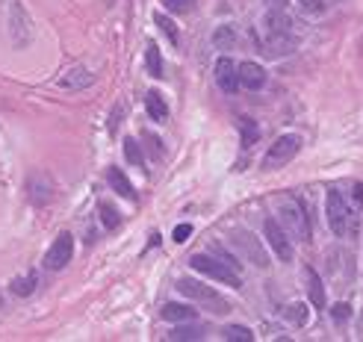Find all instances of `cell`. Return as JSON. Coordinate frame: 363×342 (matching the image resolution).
<instances>
[{
  "mask_svg": "<svg viewBox=\"0 0 363 342\" xmlns=\"http://www.w3.org/2000/svg\"><path fill=\"white\" fill-rule=\"evenodd\" d=\"M269 4H272L275 9H284V6H287V0H269Z\"/></svg>",
  "mask_w": 363,
  "mask_h": 342,
  "instance_id": "cell-35",
  "label": "cell"
},
{
  "mask_svg": "<svg viewBox=\"0 0 363 342\" xmlns=\"http://www.w3.org/2000/svg\"><path fill=\"white\" fill-rule=\"evenodd\" d=\"M222 339L225 342H251L254 334L249 328H242V324H227V328L222 331Z\"/></svg>",
  "mask_w": 363,
  "mask_h": 342,
  "instance_id": "cell-21",
  "label": "cell"
},
{
  "mask_svg": "<svg viewBox=\"0 0 363 342\" xmlns=\"http://www.w3.org/2000/svg\"><path fill=\"white\" fill-rule=\"evenodd\" d=\"M266 242L280 263H292V239L284 231V224H278L275 219H266Z\"/></svg>",
  "mask_w": 363,
  "mask_h": 342,
  "instance_id": "cell-7",
  "label": "cell"
},
{
  "mask_svg": "<svg viewBox=\"0 0 363 342\" xmlns=\"http://www.w3.org/2000/svg\"><path fill=\"white\" fill-rule=\"evenodd\" d=\"M192 236V224H177L174 227V242H177V245H180V242H186Z\"/></svg>",
  "mask_w": 363,
  "mask_h": 342,
  "instance_id": "cell-30",
  "label": "cell"
},
{
  "mask_svg": "<svg viewBox=\"0 0 363 342\" xmlns=\"http://www.w3.org/2000/svg\"><path fill=\"white\" fill-rule=\"evenodd\" d=\"M352 198H355V207H357V209H363V183H355Z\"/></svg>",
  "mask_w": 363,
  "mask_h": 342,
  "instance_id": "cell-33",
  "label": "cell"
},
{
  "mask_svg": "<svg viewBox=\"0 0 363 342\" xmlns=\"http://www.w3.org/2000/svg\"><path fill=\"white\" fill-rule=\"evenodd\" d=\"M234 245L249 257V259H254V266H260V269H266L269 266V254L263 251V245L257 242V236L254 233H249V231H242V227H237L234 231Z\"/></svg>",
  "mask_w": 363,
  "mask_h": 342,
  "instance_id": "cell-9",
  "label": "cell"
},
{
  "mask_svg": "<svg viewBox=\"0 0 363 342\" xmlns=\"http://www.w3.org/2000/svg\"><path fill=\"white\" fill-rule=\"evenodd\" d=\"M325 209H328V224H331V231H334L337 236L349 233V227H352V209H349V204H345L343 192H337V189L328 192Z\"/></svg>",
  "mask_w": 363,
  "mask_h": 342,
  "instance_id": "cell-6",
  "label": "cell"
},
{
  "mask_svg": "<svg viewBox=\"0 0 363 342\" xmlns=\"http://www.w3.org/2000/svg\"><path fill=\"white\" fill-rule=\"evenodd\" d=\"M280 219H284L290 236H295L299 242H310V219H307V209L302 207L299 198L280 201Z\"/></svg>",
  "mask_w": 363,
  "mask_h": 342,
  "instance_id": "cell-3",
  "label": "cell"
},
{
  "mask_svg": "<svg viewBox=\"0 0 363 342\" xmlns=\"http://www.w3.org/2000/svg\"><path fill=\"white\" fill-rule=\"evenodd\" d=\"M266 68H263L260 62H242L239 65V83L245 86V89H251V92H257V89H263L266 86Z\"/></svg>",
  "mask_w": 363,
  "mask_h": 342,
  "instance_id": "cell-13",
  "label": "cell"
},
{
  "mask_svg": "<svg viewBox=\"0 0 363 342\" xmlns=\"http://www.w3.org/2000/svg\"><path fill=\"white\" fill-rule=\"evenodd\" d=\"M95 83V74L89 68H83V65H74V68H69L59 80H56V86L65 89V92H83Z\"/></svg>",
  "mask_w": 363,
  "mask_h": 342,
  "instance_id": "cell-12",
  "label": "cell"
},
{
  "mask_svg": "<svg viewBox=\"0 0 363 342\" xmlns=\"http://www.w3.org/2000/svg\"><path fill=\"white\" fill-rule=\"evenodd\" d=\"M121 112H124V109H121V104H119V106H115V109H112V116H109V133H115V130H119V121H121Z\"/></svg>",
  "mask_w": 363,
  "mask_h": 342,
  "instance_id": "cell-32",
  "label": "cell"
},
{
  "mask_svg": "<svg viewBox=\"0 0 363 342\" xmlns=\"http://www.w3.org/2000/svg\"><path fill=\"white\" fill-rule=\"evenodd\" d=\"M97 213H101V221L107 231H115V227L121 224V216H119V209L109 207V204H97Z\"/></svg>",
  "mask_w": 363,
  "mask_h": 342,
  "instance_id": "cell-24",
  "label": "cell"
},
{
  "mask_svg": "<svg viewBox=\"0 0 363 342\" xmlns=\"http://www.w3.org/2000/svg\"><path fill=\"white\" fill-rule=\"evenodd\" d=\"M172 342H198V339H204V328H198V324H184L180 322L177 328L169 334Z\"/></svg>",
  "mask_w": 363,
  "mask_h": 342,
  "instance_id": "cell-19",
  "label": "cell"
},
{
  "mask_svg": "<svg viewBox=\"0 0 363 342\" xmlns=\"http://www.w3.org/2000/svg\"><path fill=\"white\" fill-rule=\"evenodd\" d=\"M239 130H242V148L254 145L257 136H260V130H257V124H254L251 118H239Z\"/></svg>",
  "mask_w": 363,
  "mask_h": 342,
  "instance_id": "cell-26",
  "label": "cell"
},
{
  "mask_svg": "<svg viewBox=\"0 0 363 342\" xmlns=\"http://www.w3.org/2000/svg\"><path fill=\"white\" fill-rule=\"evenodd\" d=\"M6 24H9V39L15 47H27L32 42L30 15L21 6V0H6Z\"/></svg>",
  "mask_w": 363,
  "mask_h": 342,
  "instance_id": "cell-4",
  "label": "cell"
},
{
  "mask_svg": "<svg viewBox=\"0 0 363 342\" xmlns=\"http://www.w3.org/2000/svg\"><path fill=\"white\" fill-rule=\"evenodd\" d=\"M36 286H39V278L32 271H27V274H21V278H15L9 283V292H12V295H18V298H27V295L36 292Z\"/></svg>",
  "mask_w": 363,
  "mask_h": 342,
  "instance_id": "cell-17",
  "label": "cell"
},
{
  "mask_svg": "<svg viewBox=\"0 0 363 342\" xmlns=\"http://www.w3.org/2000/svg\"><path fill=\"white\" fill-rule=\"evenodd\" d=\"M304 274H307V295H310V304H313V307H319V310H322V307H325V289H322V278H319V274L313 271L310 266L304 269Z\"/></svg>",
  "mask_w": 363,
  "mask_h": 342,
  "instance_id": "cell-15",
  "label": "cell"
},
{
  "mask_svg": "<svg viewBox=\"0 0 363 342\" xmlns=\"http://www.w3.org/2000/svg\"><path fill=\"white\" fill-rule=\"evenodd\" d=\"M112 4H115V0H107V6H112Z\"/></svg>",
  "mask_w": 363,
  "mask_h": 342,
  "instance_id": "cell-36",
  "label": "cell"
},
{
  "mask_svg": "<svg viewBox=\"0 0 363 342\" xmlns=\"http://www.w3.org/2000/svg\"><path fill=\"white\" fill-rule=\"evenodd\" d=\"M71 257H74V236L71 233H59L56 242L51 245V251L44 254V269H51V271H59L71 263Z\"/></svg>",
  "mask_w": 363,
  "mask_h": 342,
  "instance_id": "cell-8",
  "label": "cell"
},
{
  "mask_svg": "<svg viewBox=\"0 0 363 342\" xmlns=\"http://www.w3.org/2000/svg\"><path fill=\"white\" fill-rule=\"evenodd\" d=\"M124 157L133 162L136 169H145V157H142V145L130 136V139H124Z\"/></svg>",
  "mask_w": 363,
  "mask_h": 342,
  "instance_id": "cell-22",
  "label": "cell"
},
{
  "mask_svg": "<svg viewBox=\"0 0 363 342\" xmlns=\"http://www.w3.org/2000/svg\"><path fill=\"white\" fill-rule=\"evenodd\" d=\"M237 42V36H234V27H216V32H213V44H216L219 47V51H227V47L230 44H234Z\"/></svg>",
  "mask_w": 363,
  "mask_h": 342,
  "instance_id": "cell-23",
  "label": "cell"
},
{
  "mask_svg": "<svg viewBox=\"0 0 363 342\" xmlns=\"http://www.w3.org/2000/svg\"><path fill=\"white\" fill-rule=\"evenodd\" d=\"M216 254H219V257H222V259H225V263H227V266H230V269H237V271H239V263H237V259H234V257H230V254H227V251H222V248H219V245H216Z\"/></svg>",
  "mask_w": 363,
  "mask_h": 342,
  "instance_id": "cell-34",
  "label": "cell"
},
{
  "mask_svg": "<svg viewBox=\"0 0 363 342\" xmlns=\"http://www.w3.org/2000/svg\"><path fill=\"white\" fill-rule=\"evenodd\" d=\"M145 65H148V74H151V77H162V56H160V47L157 44H148Z\"/></svg>",
  "mask_w": 363,
  "mask_h": 342,
  "instance_id": "cell-20",
  "label": "cell"
},
{
  "mask_svg": "<svg viewBox=\"0 0 363 342\" xmlns=\"http://www.w3.org/2000/svg\"><path fill=\"white\" fill-rule=\"evenodd\" d=\"M216 83L225 94H234L242 83H239V65L230 59V56H219L216 62Z\"/></svg>",
  "mask_w": 363,
  "mask_h": 342,
  "instance_id": "cell-10",
  "label": "cell"
},
{
  "mask_svg": "<svg viewBox=\"0 0 363 342\" xmlns=\"http://www.w3.org/2000/svg\"><path fill=\"white\" fill-rule=\"evenodd\" d=\"M284 316H287L292 324H307V307H304V304H290L287 310H284Z\"/></svg>",
  "mask_w": 363,
  "mask_h": 342,
  "instance_id": "cell-27",
  "label": "cell"
},
{
  "mask_svg": "<svg viewBox=\"0 0 363 342\" xmlns=\"http://www.w3.org/2000/svg\"><path fill=\"white\" fill-rule=\"evenodd\" d=\"M177 289H180V295H186V298H192V301H198V304H204V310H210V313H216V316L230 313V304L219 295L216 289H210V286L198 283V281H192V278H180V281H177Z\"/></svg>",
  "mask_w": 363,
  "mask_h": 342,
  "instance_id": "cell-1",
  "label": "cell"
},
{
  "mask_svg": "<svg viewBox=\"0 0 363 342\" xmlns=\"http://www.w3.org/2000/svg\"><path fill=\"white\" fill-rule=\"evenodd\" d=\"M189 263H192V269H195V271L207 274V278H213V281H222V283L234 286V289H239V286H242V281H239V271H237V269H230L222 257L195 254V257L189 259Z\"/></svg>",
  "mask_w": 363,
  "mask_h": 342,
  "instance_id": "cell-2",
  "label": "cell"
},
{
  "mask_svg": "<svg viewBox=\"0 0 363 342\" xmlns=\"http://www.w3.org/2000/svg\"><path fill=\"white\" fill-rule=\"evenodd\" d=\"M349 316H352V307H349V304H334V307H331V319H334L337 324L349 322Z\"/></svg>",
  "mask_w": 363,
  "mask_h": 342,
  "instance_id": "cell-29",
  "label": "cell"
},
{
  "mask_svg": "<svg viewBox=\"0 0 363 342\" xmlns=\"http://www.w3.org/2000/svg\"><path fill=\"white\" fill-rule=\"evenodd\" d=\"M107 181H109V189H112V192H119L121 198H130V201L136 198V189H133V183L127 181V174H124L121 169H112V166H109Z\"/></svg>",
  "mask_w": 363,
  "mask_h": 342,
  "instance_id": "cell-14",
  "label": "cell"
},
{
  "mask_svg": "<svg viewBox=\"0 0 363 342\" xmlns=\"http://www.w3.org/2000/svg\"><path fill=\"white\" fill-rule=\"evenodd\" d=\"M27 195H30V201L36 204V207L51 204V201H54V181H51L47 174H30Z\"/></svg>",
  "mask_w": 363,
  "mask_h": 342,
  "instance_id": "cell-11",
  "label": "cell"
},
{
  "mask_svg": "<svg viewBox=\"0 0 363 342\" xmlns=\"http://www.w3.org/2000/svg\"><path fill=\"white\" fill-rule=\"evenodd\" d=\"M299 6H302L304 12H313V15L325 9V4H322V0H299Z\"/></svg>",
  "mask_w": 363,
  "mask_h": 342,
  "instance_id": "cell-31",
  "label": "cell"
},
{
  "mask_svg": "<svg viewBox=\"0 0 363 342\" xmlns=\"http://www.w3.org/2000/svg\"><path fill=\"white\" fill-rule=\"evenodd\" d=\"M299 148H302V136H295V133L280 136L272 148L266 151V157H263V162H260V169L263 171H278L280 166H287V162L299 154Z\"/></svg>",
  "mask_w": 363,
  "mask_h": 342,
  "instance_id": "cell-5",
  "label": "cell"
},
{
  "mask_svg": "<svg viewBox=\"0 0 363 342\" xmlns=\"http://www.w3.org/2000/svg\"><path fill=\"white\" fill-rule=\"evenodd\" d=\"M162 319L166 322H192L195 319V310L189 304H177V301H169L162 307Z\"/></svg>",
  "mask_w": 363,
  "mask_h": 342,
  "instance_id": "cell-18",
  "label": "cell"
},
{
  "mask_svg": "<svg viewBox=\"0 0 363 342\" xmlns=\"http://www.w3.org/2000/svg\"><path fill=\"white\" fill-rule=\"evenodd\" d=\"M154 21H157V27L169 36V42H172V44H180V32H177V27H174V21L169 18V15H162V12H160Z\"/></svg>",
  "mask_w": 363,
  "mask_h": 342,
  "instance_id": "cell-25",
  "label": "cell"
},
{
  "mask_svg": "<svg viewBox=\"0 0 363 342\" xmlns=\"http://www.w3.org/2000/svg\"><path fill=\"white\" fill-rule=\"evenodd\" d=\"M162 6H166L169 12H174V15H186V12H192L195 0H162Z\"/></svg>",
  "mask_w": 363,
  "mask_h": 342,
  "instance_id": "cell-28",
  "label": "cell"
},
{
  "mask_svg": "<svg viewBox=\"0 0 363 342\" xmlns=\"http://www.w3.org/2000/svg\"><path fill=\"white\" fill-rule=\"evenodd\" d=\"M145 106H148V116H151L154 121H166L169 118V106H166V101H162L160 92H148L145 94Z\"/></svg>",
  "mask_w": 363,
  "mask_h": 342,
  "instance_id": "cell-16",
  "label": "cell"
}]
</instances>
